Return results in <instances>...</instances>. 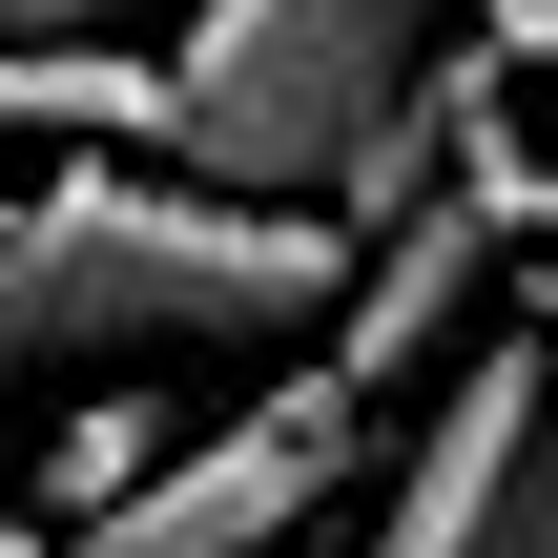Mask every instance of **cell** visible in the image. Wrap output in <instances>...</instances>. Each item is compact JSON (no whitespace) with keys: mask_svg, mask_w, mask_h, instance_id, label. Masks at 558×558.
<instances>
[{"mask_svg":"<svg viewBox=\"0 0 558 558\" xmlns=\"http://www.w3.org/2000/svg\"><path fill=\"white\" fill-rule=\"evenodd\" d=\"M352 290V228L331 207H269V186H207L166 145H62L21 207H0V393L41 373H124V352H269L290 311Z\"/></svg>","mask_w":558,"mask_h":558,"instance_id":"1","label":"cell"},{"mask_svg":"<svg viewBox=\"0 0 558 558\" xmlns=\"http://www.w3.org/2000/svg\"><path fill=\"white\" fill-rule=\"evenodd\" d=\"M435 21L456 0H186V41H166V166L269 186V207H331V166L435 62Z\"/></svg>","mask_w":558,"mask_h":558,"instance_id":"2","label":"cell"},{"mask_svg":"<svg viewBox=\"0 0 558 558\" xmlns=\"http://www.w3.org/2000/svg\"><path fill=\"white\" fill-rule=\"evenodd\" d=\"M352 476H373V393L311 352V373H269L228 435H166V456L83 518V558H290V538H331Z\"/></svg>","mask_w":558,"mask_h":558,"instance_id":"3","label":"cell"},{"mask_svg":"<svg viewBox=\"0 0 558 558\" xmlns=\"http://www.w3.org/2000/svg\"><path fill=\"white\" fill-rule=\"evenodd\" d=\"M476 311H497V228H476V186H435V207L352 228V290L311 311V352H331L352 393H414V373H435Z\"/></svg>","mask_w":558,"mask_h":558,"instance_id":"4","label":"cell"},{"mask_svg":"<svg viewBox=\"0 0 558 558\" xmlns=\"http://www.w3.org/2000/svg\"><path fill=\"white\" fill-rule=\"evenodd\" d=\"M0 145H166V41H124V21H21V41H0Z\"/></svg>","mask_w":558,"mask_h":558,"instance_id":"5","label":"cell"},{"mask_svg":"<svg viewBox=\"0 0 558 558\" xmlns=\"http://www.w3.org/2000/svg\"><path fill=\"white\" fill-rule=\"evenodd\" d=\"M145 456H166V393H104V414H62V456H41V518L83 538V518H104Z\"/></svg>","mask_w":558,"mask_h":558,"instance_id":"6","label":"cell"},{"mask_svg":"<svg viewBox=\"0 0 558 558\" xmlns=\"http://www.w3.org/2000/svg\"><path fill=\"white\" fill-rule=\"evenodd\" d=\"M456 21H476L497 62H558V0H456Z\"/></svg>","mask_w":558,"mask_h":558,"instance_id":"7","label":"cell"},{"mask_svg":"<svg viewBox=\"0 0 558 558\" xmlns=\"http://www.w3.org/2000/svg\"><path fill=\"white\" fill-rule=\"evenodd\" d=\"M0 558H83V538H62V518H0Z\"/></svg>","mask_w":558,"mask_h":558,"instance_id":"8","label":"cell"}]
</instances>
